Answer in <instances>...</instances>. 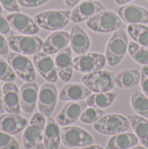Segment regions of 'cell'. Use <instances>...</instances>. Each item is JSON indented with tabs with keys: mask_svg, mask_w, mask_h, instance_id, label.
Masks as SVG:
<instances>
[{
	"mask_svg": "<svg viewBox=\"0 0 148 149\" xmlns=\"http://www.w3.org/2000/svg\"><path fill=\"white\" fill-rule=\"evenodd\" d=\"M80 149H105L103 148L102 147H100V146H98V145H90V146H87V147H84V148H82Z\"/></svg>",
	"mask_w": 148,
	"mask_h": 149,
	"instance_id": "obj_42",
	"label": "cell"
},
{
	"mask_svg": "<svg viewBox=\"0 0 148 149\" xmlns=\"http://www.w3.org/2000/svg\"><path fill=\"white\" fill-rule=\"evenodd\" d=\"M128 38L124 30L119 29L114 31L106 49V58L108 65L116 66L123 60L126 52H128Z\"/></svg>",
	"mask_w": 148,
	"mask_h": 149,
	"instance_id": "obj_2",
	"label": "cell"
},
{
	"mask_svg": "<svg viewBox=\"0 0 148 149\" xmlns=\"http://www.w3.org/2000/svg\"><path fill=\"white\" fill-rule=\"evenodd\" d=\"M127 31L134 42L148 48V26L144 24H129Z\"/></svg>",
	"mask_w": 148,
	"mask_h": 149,
	"instance_id": "obj_30",
	"label": "cell"
},
{
	"mask_svg": "<svg viewBox=\"0 0 148 149\" xmlns=\"http://www.w3.org/2000/svg\"><path fill=\"white\" fill-rule=\"evenodd\" d=\"M9 47L23 55H34L43 47L42 39L35 35H12L7 38Z\"/></svg>",
	"mask_w": 148,
	"mask_h": 149,
	"instance_id": "obj_6",
	"label": "cell"
},
{
	"mask_svg": "<svg viewBox=\"0 0 148 149\" xmlns=\"http://www.w3.org/2000/svg\"><path fill=\"white\" fill-rule=\"evenodd\" d=\"M0 3L4 10L10 12H19L17 0H0Z\"/></svg>",
	"mask_w": 148,
	"mask_h": 149,
	"instance_id": "obj_36",
	"label": "cell"
},
{
	"mask_svg": "<svg viewBox=\"0 0 148 149\" xmlns=\"http://www.w3.org/2000/svg\"><path fill=\"white\" fill-rule=\"evenodd\" d=\"M106 64V56L97 52L85 53L73 58V68L79 72L86 74L100 71Z\"/></svg>",
	"mask_w": 148,
	"mask_h": 149,
	"instance_id": "obj_10",
	"label": "cell"
},
{
	"mask_svg": "<svg viewBox=\"0 0 148 149\" xmlns=\"http://www.w3.org/2000/svg\"><path fill=\"white\" fill-rule=\"evenodd\" d=\"M7 62L12 67L15 73L24 81L32 82L36 79L34 64L25 55L10 52L7 56Z\"/></svg>",
	"mask_w": 148,
	"mask_h": 149,
	"instance_id": "obj_9",
	"label": "cell"
},
{
	"mask_svg": "<svg viewBox=\"0 0 148 149\" xmlns=\"http://www.w3.org/2000/svg\"><path fill=\"white\" fill-rule=\"evenodd\" d=\"M2 13H3V6L0 3V15H2Z\"/></svg>",
	"mask_w": 148,
	"mask_h": 149,
	"instance_id": "obj_46",
	"label": "cell"
},
{
	"mask_svg": "<svg viewBox=\"0 0 148 149\" xmlns=\"http://www.w3.org/2000/svg\"><path fill=\"white\" fill-rule=\"evenodd\" d=\"M46 120L40 112L36 113L31 119L23 134V143L25 148L31 149L40 143L44 138Z\"/></svg>",
	"mask_w": 148,
	"mask_h": 149,
	"instance_id": "obj_7",
	"label": "cell"
},
{
	"mask_svg": "<svg viewBox=\"0 0 148 149\" xmlns=\"http://www.w3.org/2000/svg\"><path fill=\"white\" fill-rule=\"evenodd\" d=\"M70 10H51L38 13L34 20L38 25L46 31H58L65 27L71 20Z\"/></svg>",
	"mask_w": 148,
	"mask_h": 149,
	"instance_id": "obj_3",
	"label": "cell"
},
{
	"mask_svg": "<svg viewBox=\"0 0 148 149\" xmlns=\"http://www.w3.org/2000/svg\"><path fill=\"white\" fill-rule=\"evenodd\" d=\"M3 104L4 110L8 113L19 114L21 111L20 93L16 84L6 82L2 87Z\"/></svg>",
	"mask_w": 148,
	"mask_h": 149,
	"instance_id": "obj_17",
	"label": "cell"
},
{
	"mask_svg": "<svg viewBox=\"0 0 148 149\" xmlns=\"http://www.w3.org/2000/svg\"><path fill=\"white\" fill-rule=\"evenodd\" d=\"M31 149H46V148H45V147H44V144L40 142V143L37 144L36 146H34L33 148H31Z\"/></svg>",
	"mask_w": 148,
	"mask_h": 149,
	"instance_id": "obj_43",
	"label": "cell"
},
{
	"mask_svg": "<svg viewBox=\"0 0 148 149\" xmlns=\"http://www.w3.org/2000/svg\"><path fill=\"white\" fill-rule=\"evenodd\" d=\"M48 1L49 0H17V3L25 8H35L47 3Z\"/></svg>",
	"mask_w": 148,
	"mask_h": 149,
	"instance_id": "obj_38",
	"label": "cell"
},
{
	"mask_svg": "<svg viewBox=\"0 0 148 149\" xmlns=\"http://www.w3.org/2000/svg\"><path fill=\"white\" fill-rule=\"evenodd\" d=\"M85 24L90 30L99 33L116 31L124 26V21L118 13L106 10L95 14L86 20Z\"/></svg>",
	"mask_w": 148,
	"mask_h": 149,
	"instance_id": "obj_1",
	"label": "cell"
},
{
	"mask_svg": "<svg viewBox=\"0 0 148 149\" xmlns=\"http://www.w3.org/2000/svg\"><path fill=\"white\" fill-rule=\"evenodd\" d=\"M38 86L35 81L26 82L22 85L20 93V104L22 110L26 113H31L38 104Z\"/></svg>",
	"mask_w": 148,
	"mask_h": 149,
	"instance_id": "obj_19",
	"label": "cell"
},
{
	"mask_svg": "<svg viewBox=\"0 0 148 149\" xmlns=\"http://www.w3.org/2000/svg\"><path fill=\"white\" fill-rule=\"evenodd\" d=\"M92 94V91L84 84L71 83L61 88L58 98L62 101H80L87 99Z\"/></svg>",
	"mask_w": 148,
	"mask_h": 149,
	"instance_id": "obj_21",
	"label": "cell"
},
{
	"mask_svg": "<svg viewBox=\"0 0 148 149\" xmlns=\"http://www.w3.org/2000/svg\"><path fill=\"white\" fill-rule=\"evenodd\" d=\"M61 141L69 148H84L94 144L93 137L85 130L79 127H63L61 129Z\"/></svg>",
	"mask_w": 148,
	"mask_h": 149,
	"instance_id": "obj_8",
	"label": "cell"
},
{
	"mask_svg": "<svg viewBox=\"0 0 148 149\" xmlns=\"http://www.w3.org/2000/svg\"><path fill=\"white\" fill-rule=\"evenodd\" d=\"M87 107L86 101L84 100L69 102L58 113L56 120L61 127L70 126L80 119L82 113Z\"/></svg>",
	"mask_w": 148,
	"mask_h": 149,
	"instance_id": "obj_14",
	"label": "cell"
},
{
	"mask_svg": "<svg viewBox=\"0 0 148 149\" xmlns=\"http://www.w3.org/2000/svg\"><path fill=\"white\" fill-rule=\"evenodd\" d=\"M140 140L132 133H121L113 135L107 142L106 149H130L136 147Z\"/></svg>",
	"mask_w": 148,
	"mask_h": 149,
	"instance_id": "obj_25",
	"label": "cell"
},
{
	"mask_svg": "<svg viewBox=\"0 0 148 149\" xmlns=\"http://www.w3.org/2000/svg\"><path fill=\"white\" fill-rule=\"evenodd\" d=\"M141 72L138 69L124 70L115 77L116 86L122 89H130L139 85Z\"/></svg>",
	"mask_w": 148,
	"mask_h": 149,
	"instance_id": "obj_26",
	"label": "cell"
},
{
	"mask_svg": "<svg viewBox=\"0 0 148 149\" xmlns=\"http://www.w3.org/2000/svg\"><path fill=\"white\" fill-rule=\"evenodd\" d=\"M19 144L12 135L0 131V149H19Z\"/></svg>",
	"mask_w": 148,
	"mask_h": 149,
	"instance_id": "obj_34",
	"label": "cell"
},
{
	"mask_svg": "<svg viewBox=\"0 0 148 149\" xmlns=\"http://www.w3.org/2000/svg\"><path fill=\"white\" fill-rule=\"evenodd\" d=\"M117 97L118 94L116 93H96L91 94L85 101L88 107L104 109L113 105Z\"/></svg>",
	"mask_w": 148,
	"mask_h": 149,
	"instance_id": "obj_28",
	"label": "cell"
},
{
	"mask_svg": "<svg viewBox=\"0 0 148 149\" xmlns=\"http://www.w3.org/2000/svg\"><path fill=\"white\" fill-rule=\"evenodd\" d=\"M128 120L141 144L148 148V120L140 115H129Z\"/></svg>",
	"mask_w": 148,
	"mask_h": 149,
	"instance_id": "obj_27",
	"label": "cell"
},
{
	"mask_svg": "<svg viewBox=\"0 0 148 149\" xmlns=\"http://www.w3.org/2000/svg\"><path fill=\"white\" fill-rule=\"evenodd\" d=\"M10 27L24 35H36L39 32V26L30 16L21 12H11L6 16Z\"/></svg>",
	"mask_w": 148,
	"mask_h": 149,
	"instance_id": "obj_12",
	"label": "cell"
},
{
	"mask_svg": "<svg viewBox=\"0 0 148 149\" xmlns=\"http://www.w3.org/2000/svg\"><path fill=\"white\" fill-rule=\"evenodd\" d=\"M140 84L143 93L148 97V65H143L141 69Z\"/></svg>",
	"mask_w": 148,
	"mask_h": 149,
	"instance_id": "obj_37",
	"label": "cell"
},
{
	"mask_svg": "<svg viewBox=\"0 0 148 149\" xmlns=\"http://www.w3.org/2000/svg\"><path fill=\"white\" fill-rule=\"evenodd\" d=\"M105 111L103 109L96 108V107H87L82 113L80 116V121L85 124H94L100 118L105 115Z\"/></svg>",
	"mask_w": 148,
	"mask_h": 149,
	"instance_id": "obj_32",
	"label": "cell"
},
{
	"mask_svg": "<svg viewBox=\"0 0 148 149\" xmlns=\"http://www.w3.org/2000/svg\"><path fill=\"white\" fill-rule=\"evenodd\" d=\"M61 141V130L59 125L51 117L46 120L44 133V144L46 149H58Z\"/></svg>",
	"mask_w": 148,
	"mask_h": 149,
	"instance_id": "obj_24",
	"label": "cell"
},
{
	"mask_svg": "<svg viewBox=\"0 0 148 149\" xmlns=\"http://www.w3.org/2000/svg\"><path fill=\"white\" fill-rule=\"evenodd\" d=\"M33 64L39 74L48 82L54 83L58 80V74L55 61L50 57V55L44 53V52H39L34 54Z\"/></svg>",
	"mask_w": 148,
	"mask_h": 149,
	"instance_id": "obj_13",
	"label": "cell"
},
{
	"mask_svg": "<svg viewBox=\"0 0 148 149\" xmlns=\"http://www.w3.org/2000/svg\"><path fill=\"white\" fill-rule=\"evenodd\" d=\"M29 121L27 119L15 113H6L0 116V131L10 135H16L26 128Z\"/></svg>",
	"mask_w": 148,
	"mask_h": 149,
	"instance_id": "obj_22",
	"label": "cell"
},
{
	"mask_svg": "<svg viewBox=\"0 0 148 149\" xmlns=\"http://www.w3.org/2000/svg\"><path fill=\"white\" fill-rule=\"evenodd\" d=\"M64 1H65V5L69 8H73L77 6L80 2V0H64Z\"/></svg>",
	"mask_w": 148,
	"mask_h": 149,
	"instance_id": "obj_40",
	"label": "cell"
},
{
	"mask_svg": "<svg viewBox=\"0 0 148 149\" xmlns=\"http://www.w3.org/2000/svg\"><path fill=\"white\" fill-rule=\"evenodd\" d=\"M128 52L132 58L138 64L148 65V48L136 42H129Z\"/></svg>",
	"mask_w": 148,
	"mask_h": 149,
	"instance_id": "obj_31",
	"label": "cell"
},
{
	"mask_svg": "<svg viewBox=\"0 0 148 149\" xmlns=\"http://www.w3.org/2000/svg\"><path fill=\"white\" fill-rule=\"evenodd\" d=\"M131 1H133V0H115L116 3H118V4H126Z\"/></svg>",
	"mask_w": 148,
	"mask_h": 149,
	"instance_id": "obj_44",
	"label": "cell"
},
{
	"mask_svg": "<svg viewBox=\"0 0 148 149\" xmlns=\"http://www.w3.org/2000/svg\"><path fill=\"white\" fill-rule=\"evenodd\" d=\"M131 127L128 118L120 114H107L104 115L93 124L95 131L106 134L115 135L127 131Z\"/></svg>",
	"mask_w": 148,
	"mask_h": 149,
	"instance_id": "obj_4",
	"label": "cell"
},
{
	"mask_svg": "<svg viewBox=\"0 0 148 149\" xmlns=\"http://www.w3.org/2000/svg\"><path fill=\"white\" fill-rule=\"evenodd\" d=\"M4 107H3V95H2V87L0 85V112L3 113L4 112Z\"/></svg>",
	"mask_w": 148,
	"mask_h": 149,
	"instance_id": "obj_41",
	"label": "cell"
},
{
	"mask_svg": "<svg viewBox=\"0 0 148 149\" xmlns=\"http://www.w3.org/2000/svg\"><path fill=\"white\" fill-rule=\"evenodd\" d=\"M11 27L10 25L9 24L6 17H3L2 15H0V33L3 36H6V37H10L12 35H15L14 34V31H11Z\"/></svg>",
	"mask_w": 148,
	"mask_h": 149,
	"instance_id": "obj_35",
	"label": "cell"
},
{
	"mask_svg": "<svg viewBox=\"0 0 148 149\" xmlns=\"http://www.w3.org/2000/svg\"><path fill=\"white\" fill-rule=\"evenodd\" d=\"M103 10H106V7L100 2L86 0L74 7L71 13V21L72 23H81Z\"/></svg>",
	"mask_w": 148,
	"mask_h": 149,
	"instance_id": "obj_15",
	"label": "cell"
},
{
	"mask_svg": "<svg viewBox=\"0 0 148 149\" xmlns=\"http://www.w3.org/2000/svg\"><path fill=\"white\" fill-rule=\"evenodd\" d=\"M115 74L110 71H98L87 73L82 77V83L92 92L106 93L110 92L116 86Z\"/></svg>",
	"mask_w": 148,
	"mask_h": 149,
	"instance_id": "obj_5",
	"label": "cell"
},
{
	"mask_svg": "<svg viewBox=\"0 0 148 149\" xmlns=\"http://www.w3.org/2000/svg\"><path fill=\"white\" fill-rule=\"evenodd\" d=\"M120 18L129 24H148V10L136 5L126 4L117 10Z\"/></svg>",
	"mask_w": 148,
	"mask_h": 149,
	"instance_id": "obj_16",
	"label": "cell"
},
{
	"mask_svg": "<svg viewBox=\"0 0 148 149\" xmlns=\"http://www.w3.org/2000/svg\"><path fill=\"white\" fill-rule=\"evenodd\" d=\"M70 43V34L67 31H57L50 34L43 43L42 50L48 55L58 53L65 49Z\"/></svg>",
	"mask_w": 148,
	"mask_h": 149,
	"instance_id": "obj_20",
	"label": "cell"
},
{
	"mask_svg": "<svg viewBox=\"0 0 148 149\" xmlns=\"http://www.w3.org/2000/svg\"><path fill=\"white\" fill-rule=\"evenodd\" d=\"M132 108L140 116L148 120V97L140 91H134L131 95Z\"/></svg>",
	"mask_w": 148,
	"mask_h": 149,
	"instance_id": "obj_29",
	"label": "cell"
},
{
	"mask_svg": "<svg viewBox=\"0 0 148 149\" xmlns=\"http://www.w3.org/2000/svg\"><path fill=\"white\" fill-rule=\"evenodd\" d=\"M89 1H94V0H89Z\"/></svg>",
	"mask_w": 148,
	"mask_h": 149,
	"instance_id": "obj_47",
	"label": "cell"
},
{
	"mask_svg": "<svg viewBox=\"0 0 148 149\" xmlns=\"http://www.w3.org/2000/svg\"><path fill=\"white\" fill-rule=\"evenodd\" d=\"M70 44L72 51L78 56L87 52L90 48L91 41L87 33L78 24L73 25L70 33Z\"/></svg>",
	"mask_w": 148,
	"mask_h": 149,
	"instance_id": "obj_23",
	"label": "cell"
},
{
	"mask_svg": "<svg viewBox=\"0 0 148 149\" xmlns=\"http://www.w3.org/2000/svg\"><path fill=\"white\" fill-rule=\"evenodd\" d=\"M9 52V45L8 41L5 39L3 35L0 33V55L1 56H8Z\"/></svg>",
	"mask_w": 148,
	"mask_h": 149,
	"instance_id": "obj_39",
	"label": "cell"
},
{
	"mask_svg": "<svg viewBox=\"0 0 148 149\" xmlns=\"http://www.w3.org/2000/svg\"><path fill=\"white\" fill-rule=\"evenodd\" d=\"M58 90L53 83H44L38 93V107L39 112L45 117H50L53 113L58 100Z\"/></svg>",
	"mask_w": 148,
	"mask_h": 149,
	"instance_id": "obj_11",
	"label": "cell"
},
{
	"mask_svg": "<svg viewBox=\"0 0 148 149\" xmlns=\"http://www.w3.org/2000/svg\"><path fill=\"white\" fill-rule=\"evenodd\" d=\"M130 149H147V148H146V147H133Z\"/></svg>",
	"mask_w": 148,
	"mask_h": 149,
	"instance_id": "obj_45",
	"label": "cell"
},
{
	"mask_svg": "<svg viewBox=\"0 0 148 149\" xmlns=\"http://www.w3.org/2000/svg\"><path fill=\"white\" fill-rule=\"evenodd\" d=\"M72 48L66 47L55 57V65L58 77L63 82H69L73 74V60L72 57Z\"/></svg>",
	"mask_w": 148,
	"mask_h": 149,
	"instance_id": "obj_18",
	"label": "cell"
},
{
	"mask_svg": "<svg viewBox=\"0 0 148 149\" xmlns=\"http://www.w3.org/2000/svg\"><path fill=\"white\" fill-rule=\"evenodd\" d=\"M16 79V73L8 62L0 58V80L3 82H13Z\"/></svg>",
	"mask_w": 148,
	"mask_h": 149,
	"instance_id": "obj_33",
	"label": "cell"
}]
</instances>
